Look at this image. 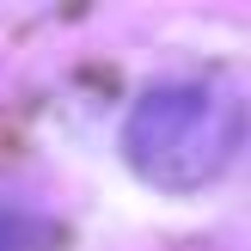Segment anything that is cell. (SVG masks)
Returning <instances> with one entry per match:
<instances>
[{
    "label": "cell",
    "instance_id": "6da1fadb",
    "mask_svg": "<svg viewBox=\"0 0 251 251\" xmlns=\"http://www.w3.org/2000/svg\"><path fill=\"white\" fill-rule=\"evenodd\" d=\"M245 98L221 80H159L123 117V159L166 196H196L245 147Z\"/></svg>",
    "mask_w": 251,
    "mask_h": 251
}]
</instances>
